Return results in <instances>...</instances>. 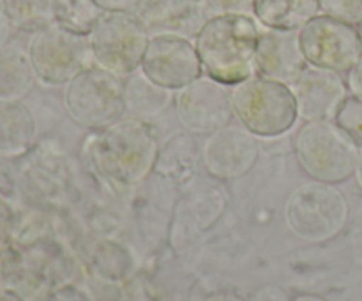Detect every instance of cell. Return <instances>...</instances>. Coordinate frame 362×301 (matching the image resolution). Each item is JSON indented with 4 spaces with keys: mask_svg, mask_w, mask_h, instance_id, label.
<instances>
[{
    "mask_svg": "<svg viewBox=\"0 0 362 301\" xmlns=\"http://www.w3.org/2000/svg\"><path fill=\"white\" fill-rule=\"evenodd\" d=\"M37 145V120L23 99H0V159L18 161Z\"/></svg>",
    "mask_w": 362,
    "mask_h": 301,
    "instance_id": "cell-17",
    "label": "cell"
},
{
    "mask_svg": "<svg viewBox=\"0 0 362 301\" xmlns=\"http://www.w3.org/2000/svg\"><path fill=\"white\" fill-rule=\"evenodd\" d=\"M338 129L362 150V99L349 94L332 116Z\"/></svg>",
    "mask_w": 362,
    "mask_h": 301,
    "instance_id": "cell-25",
    "label": "cell"
},
{
    "mask_svg": "<svg viewBox=\"0 0 362 301\" xmlns=\"http://www.w3.org/2000/svg\"><path fill=\"white\" fill-rule=\"evenodd\" d=\"M299 34L308 66L346 74L362 55V41L356 25L320 13L308 21Z\"/></svg>",
    "mask_w": 362,
    "mask_h": 301,
    "instance_id": "cell-10",
    "label": "cell"
},
{
    "mask_svg": "<svg viewBox=\"0 0 362 301\" xmlns=\"http://www.w3.org/2000/svg\"><path fill=\"white\" fill-rule=\"evenodd\" d=\"M140 70L156 85L173 92L204 74L194 42L175 35H151Z\"/></svg>",
    "mask_w": 362,
    "mask_h": 301,
    "instance_id": "cell-12",
    "label": "cell"
},
{
    "mask_svg": "<svg viewBox=\"0 0 362 301\" xmlns=\"http://www.w3.org/2000/svg\"><path fill=\"white\" fill-rule=\"evenodd\" d=\"M87 37L95 66L126 78L140 69L151 34L134 13H103Z\"/></svg>",
    "mask_w": 362,
    "mask_h": 301,
    "instance_id": "cell-8",
    "label": "cell"
},
{
    "mask_svg": "<svg viewBox=\"0 0 362 301\" xmlns=\"http://www.w3.org/2000/svg\"><path fill=\"white\" fill-rule=\"evenodd\" d=\"M4 159H0V194H6V196H11V194L16 190V185H14V175H11L2 164Z\"/></svg>",
    "mask_w": 362,
    "mask_h": 301,
    "instance_id": "cell-33",
    "label": "cell"
},
{
    "mask_svg": "<svg viewBox=\"0 0 362 301\" xmlns=\"http://www.w3.org/2000/svg\"><path fill=\"white\" fill-rule=\"evenodd\" d=\"M62 101L76 125L101 130L126 115L124 78L92 63L64 85Z\"/></svg>",
    "mask_w": 362,
    "mask_h": 301,
    "instance_id": "cell-5",
    "label": "cell"
},
{
    "mask_svg": "<svg viewBox=\"0 0 362 301\" xmlns=\"http://www.w3.org/2000/svg\"><path fill=\"white\" fill-rule=\"evenodd\" d=\"M359 152L332 120L304 122L293 140V154L300 169L315 182L332 185L356 175Z\"/></svg>",
    "mask_w": 362,
    "mask_h": 301,
    "instance_id": "cell-4",
    "label": "cell"
},
{
    "mask_svg": "<svg viewBox=\"0 0 362 301\" xmlns=\"http://www.w3.org/2000/svg\"><path fill=\"white\" fill-rule=\"evenodd\" d=\"M346 85H349L350 94L362 99V55L356 66L346 73Z\"/></svg>",
    "mask_w": 362,
    "mask_h": 301,
    "instance_id": "cell-31",
    "label": "cell"
},
{
    "mask_svg": "<svg viewBox=\"0 0 362 301\" xmlns=\"http://www.w3.org/2000/svg\"><path fill=\"white\" fill-rule=\"evenodd\" d=\"M211 16L221 14H250L253 16L255 0H204Z\"/></svg>",
    "mask_w": 362,
    "mask_h": 301,
    "instance_id": "cell-28",
    "label": "cell"
},
{
    "mask_svg": "<svg viewBox=\"0 0 362 301\" xmlns=\"http://www.w3.org/2000/svg\"><path fill=\"white\" fill-rule=\"evenodd\" d=\"M200 159L202 150L198 148L193 134H189L187 130H179L166 137L165 143L159 145L154 173L170 182L186 183L197 173Z\"/></svg>",
    "mask_w": 362,
    "mask_h": 301,
    "instance_id": "cell-18",
    "label": "cell"
},
{
    "mask_svg": "<svg viewBox=\"0 0 362 301\" xmlns=\"http://www.w3.org/2000/svg\"><path fill=\"white\" fill-rule=\"evenodd\" d=\"M322 13L320 0H255L258 25L274 30H299Z\"/></svg>",
    "mask_w": 362,
    "mask_h": 301,
    "instance_id": "cell-19",
    "label": "cell"
},
{
    "mask_svg": "<svg viewBox=\"0 0 362 301\" xmlns=\"http://www.w3.org/2000/svg\"><path fill=\"white\" fill-rule=\"evenodd\" d=\"M35 81L27 46L14 39L0 46V99L27 97Z\"/></svg>",
    "mask_w": 362,
    "mask_h": 301,
    "instance_id": "cell-20",
    "label": "cell"
},
{
    "mask_svg": "<svg viewBox=\"0 0 362 301\" xmlns=\"http://www.w3.org/2000/svg\"><path fill=\"white\" fill-rule=\"evenodd\" d=\"M151 35L193 41L211 18L204 0H141L134 11Z\"/></svg>",
    "mask_w": 362,
    "mask_h": 301,
    "instance_id": "cell-15",
    "label": "cell"
},
{
    "mask_svg": "<svg viewBox=\"0 0 362 301\" xmlns=\"http://www.w3.org/2000/svg\"><path fill=\"white\" fill-rule=\"evenodd\" d=\"M205 301H246V300L240 298V296H237V295H233V293H218V295L209 296Z\"/></svg>",
    "mask_w": 362,
    "mask_h": 301,
    "instance_id": "cell-35",
    "label": "cell"
},
{
    "mask_svg": "<svg viewBox=\"0 0 362 301\" xmlns=\"http://www.w3.org/2000/svg\"><path fill=\"white\" fill-rule=\"evenodd\" d=\"M260 157V147L253 133L240 123H226L205 137L202 164L216 180L230 182L246 176Z\"/></svg>",
    "mask_w": 362,
    "mask_h": 301,
    "instance_id": "cell-13",
    "label": "cell"
},
{
    "mask_svg": "<svg viewBox=\"0 0 362 301\" xmlns=\"http://www.w3.org/2000/svg\"><path fill=\"white\" fill-rule=\"evenodd\" d=\"M356 180H357V183H359V187H361V190H362V150L359 152V161H357V168H356Z\"/></svg>",
    "mask_w": 362,
    "mask_h": 301,
    "instance_id": "cell-36",
    "label": "cell"
},
{
    "mask_svg": "<svg viewBox=\"0 0 362 301\" xmlns=\"http://www.w3.org/2000/svg\"><path fill=\"white\" fill-rule=\"evenodd\" d=\"M260 25L250 14L211 16L193 39L204 74L233 87L257 74Z\"/></svg>",
    "mask_w": 362,
    "mask_h": 301,
    "instance_id": "cell-2",
    "label": "cell"
},
{
    "mask_svg": "<svg viewBox=\"0 0 362 301\" xmlns=\"http://www.w3.org/2000/svg\"><path fill=\"white\" fill-rule=\"evenodd\" d=\"M103 11L94 0H55V23L88 35Z\"/></svg>",
    "mask_w": 362,
    "mask_h": 301,
    "instance_id": "cell-24",
    "label": "cell"
},
{
    "mask_svg": "<svg viewBox=\"0 0 362 301\" xmlns=\"http://www.w3.org/2000/svg\"><path fill=\"white\" fill-rule=\"evenodd\" d=\"M356 27H357V30H359V35H361V41H362V20L359 21V23H357V25H356Z\"/></svg>",
    "mask_w": 362,
    "mask_h": 301,
    "instance_id": "cell-38",
    "label": "cell"
},
{
    "mask_svg": "<svg viewBox=\"0 0 362 301\" xmlns=\"http://www.w3.org/2000/svg\"><path fill=\"white\" fill-rule=\"evenodd\" d=\"M296 97L297 113L303 122L332 120L343 99L350 94L343 74L308 66L290 85Z\"/></svg>",
    "mask_w": 362,
    "mask_h": 301,
    "instance_id": "cell-14",
    "label": "cell"
},
{
    "mask_svg": "<svg viewBox=\"0 0 362 301\" xmlns=\"http://www.w3.org/2000/svg\"><path fill=\"white\" fill-rule=\"evenodd\" d=\"M175 92L163 88L148 80L140 69L124 78V99H126V113L140 118L161 115L173 102Z\"/></svg>",
    "mask_w": 362,
    "mask_h": 301,
    "instance_id": "cell-21",
    "label": "cell"
},
{
    "mask_svg": "<svg viewBox=\"0 0 362 301\" xmlns=\"http://www.w3.org/2000/svg\"><path fill=\"white\" fill-rule=\"evenodd\" d=\"M159 145L158 129L151 120L122 116L95 130L87 140L83 155L99 180L115 190H129L154 173Z\"/></svg>",
    "mask_w": 362,
    "mask_h": 301,
    "instance_id": "cell-1",
    "label": "cell"
},
{
    "mask_svg": "<svg viewBox=\"0 0 362 301\" xmlns=\"http://www.w3.org/2000/svg\"><path fill=\"white\" fill-rule=\"evenodd\" d=\"M103 13H134L141 0H94Z\"/></svg>",
    "mask_w": 362,
    "mask_h": 301,
    "instance_id": "cell-30",
    "label": "cell"
},
{
    "mask_svg": "<svg viewBox=\"0 0 362 301\" xmlns=\"http://www.w3.org/2000/svg\"><path fill=\"white\" fill-rule=\"evenodd\" d=\"M18 161L21 162L14 175V185L28 207L46 211L66 203L71 194L73 171L59 147L37 143Z\"/></svg>",
    "mask_w": 362,
    "mask_h": 301,
    "instance_id": "cell-9",
    "label": "cell"
},
{
    "mask_svg": "<svg viewBox=\"0 0 362 301\" xmlns=\"http://www.w3.org/2000/svg\"><path fill=\"white\" fill-rule=\"evenodd\" d=\"M18 226V208L6 194H0V256L14 243Z\"/></svg>",
    "mask_w": 362,
    "mask_h": 301,
    "instance_id": "cell-26",
    "label": "cell"
},
{
    "mask_svg": "<svg viewBox=\"0 0 362 301\" xmlns=\"http://www.w3.org/2000/svg\"><path fill=\"white\" fill-rule=\"evenodd\" d=\"M95 274L106 282H122L133 274V256L120 243L106 240L95 247Z\"/></svg>",
    "mask_w": 362,
    "mask_h": 301,
    "instance_id": "cell-23",
    "label": "cell"
},
{
    "mask_svg": "<svg viewBox=\"0 0 362 301\" xmlns=\"http://www.w3.org/2000/svg\"><path fill=\"white\" fill-rule=\"evenodd\" d=\"M14 30L32 32L55 23V0H0Z\"/></svg>",
    "mask_w": 362,
    "mask_h": 301,
    "instance_id": "cell-22",
    "label": "cell"
},
{
    "mask_svg": "<svg viewBox=\"0 0 362 301\" xmlns=\"http://www.w3.org/2000/svg\"><path fill=\"white\" fill-rule=\"evenodd\" d=\"M232 109L240 125L257 137L283 136L299 120L290 85L258 74L233 85Z\"/></svg>",
    "mask_w": 362,
    "mask_h": 301,
    "instance_id": "cell-3",
    "label": "cell"
},
{
    "mask_svg": "<svg viewBox=\"0 0 362 301\" xmlns=\"http://www.w3.org/2000/svg\"><path fill=\"white\" fill-rule=\"evenodd\" d=\"M14 35V27L13 23H11V20L7 18L6 11H4V7L0 6V46L7 44V42L13 39Z\"/></svg>",
    "mask_w": 362,
    "mask_h": 301,
    "instance_id": "cell-32",
    "label": "cell"
},
{
    "mask_svg": "<svg viewBox=\"0 0 362 301\" xmlns=\"http://www.w3.org/2000/svg\"><path fill=\"white\" fill-rule=\"evenodd\" d=\"M349 219V199L332 183L313 180L297 187L286 201V226L304 242L324 243L334 240L346 228Z\"/></svg>",
    "mask_w": 362,
    "mask_h": 301,
    "instance_id": "cell-6",
    "label": "cell"
},
{
    "mask_svg": "<svg viewBox=\"0 0 362 301\" xmlns=\"http://www.w3.org/2000/svg\"><path fill=\"white\" fill-rule=\"evenodd\" d=\"M27 53L42 87H64L94 63L88 37L52 23L28 34Z\"/></svg>",
    "mask_w": 362,
    "mask_h": 301,
    "instance_id": "cell-7",
    "label": "cell"
},
{
    "mask_svg": "<svg viewBox=\"0 0 362 301\" xmlns=\"http://www.w3.org/2000/svg\"><path fill=\"white\" fill-rule=\"evenodd\" d=\"M308 67L297 30L260 27L257 42V74L292 85Z\"/></svg>",
    "mask_w": 362,
    "mask_h": 301,
    "instance_id": "cell-16",
    "label": "cell"
},
{
    "mask_svg": "<svg viewBox=\"0 0 362 301\" xmlns=\"http://www.w3.org/2000/svg\"><path fill=\"white\" fill-rule=\"evenodd\" d=\"M175 115L184 130L205 136L232 122V87L202 74L175 92Z\"/></svg>",
    "mask_w": 362,
    "mask_h": 301,
    "instance_id": "cell-11",
    "label": "cell"
},
{
    "mask_svg": "<svg viewBox=\"0 0 362 301\" xmlns=\"http://www.w3.org/2000/svg\"><path fill=\"white\" fill-rule=\"evenodd\" d=\"M42 301H94V298H92L87 289L71 281L49 289Z\"/></svg>",
    "mask_w": 362,
    "mask_h": 301,
    "instance_id": "cell-29",
    "label": "cell"
},
{
    "mask_svg": "<svg viewBox=\"0 0 362 301\" xmlns=\"http://www.w3.org/2000/svg\"><path fill=\"white\" fill-rule=\"evenodd\" d=\"M292 301H327V300L322 298V296L318 295H300L297 296V298H293Z\"/></svg>",
    "mask_w": 362,
    "mask_h": 301,
    "instance_id": "cell-37",
    "label": "cell"
},
{
    "mask_svg": "<svg viewBox=\"0 0 362 301\" xmlns=\"http://www.w3.org/2000/svg\"><path fill=\"white\" fill-rule=\"evenodd\" d=\"M324 14L357 25L362 20V0H320Z\"/></svg>",
    "mask_w": 362,
    "mask_h": 301,
    "instance_id": "cell-27",
    "label": "cell"
},
{
    "mask_svg": "<svg viewBox=\"0 0 362 301\" xmlns=\"http://www.w3.org/2000/svg\"><path fill=\"white\" fill-rule=\"evenodd\" d=\"M0 301H28L23 295H20L14 289L6 288V285H0Z\"/></svg>",
    "mask_w": 362,
    "mask_h": 301,
    "instance_id": "cell-34",
    "label": "cell"
}]
</instances>
